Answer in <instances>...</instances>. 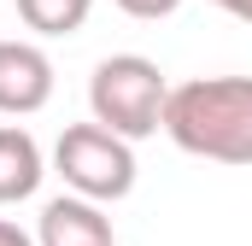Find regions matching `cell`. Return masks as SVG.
Returning a JSON list of instances; mask_svg holds the SVG:
<instances>
[{
    "mask_svg": "<svg viewBox=\"0 0 252 246\" xmlns=\"http://www.w3.org/2000/svg\"><path fill=\"white\" fill-rule=\"evenodd\" d=\"M211 6H223L229 18H241V24H252V0H211Z\"/></svg>",
    "mask_w": 252,
    "mask_h": 246,
    "instance_id": "10",
    "label": "cell"
},
{
    "mask_svg": "<svg viewBox=\"0 0 252 246\" xmlns=\"http://www.w3.org/2000/svg\"><path fill=\"white\" fill-rule=\"evenodd\" d=\"M53 100V59L35 41H0V112L30 118Z\"/></svg>",
    "mask_w": 252,
    "mask_h": 246,
    "instance_id": "4",
    "label": "cell"
},
{
    "mask_svg": "<svg viewBox=\"0 0 252 246\" xmlns=\"http://www.w3.org/2000/svg\"><path fill=\"white\" fill-rule=\"evenodd\" d=\"M12 6L35 35H76L94 12V0H12Z\"/></svg>",
    "mask_w": 252,
    "mask_h": 246,
    "instance_id": "7",
    "label": "cell"
},
{
    "mask_svg": "<svg viewBox=\"0 0 252 246\" xmlns=\"http://www.w3.org/2000/svg\"><path fill=\"white\" fill-rule=\"evenodd\" d=\"M0 246H35V235H24L18 223H6V217H0Z\"/></svg>",
    "mask_w": 252,
    "mask_h": 246,
    "instance_id": "9",
    "label": "cell"
},
{
    "mask_svg": "<svg viewBox=\"0 0 252 246\" xmlns=\"http://www.w3.org/2000/svg\"><path fill=\"white\" fill-rule=\"evenodd\" d=\"M41 176H47V158H41L35 135L18 123H0V205L30 199L41 187Z\"/></svg>",
    "mask_w": 252,
    "mask_h": 246,
    "instance_id": "6",
    "label": "cell"
},
{
    "mask_svg": "<svg viewBox=\"0 0 252 246\" xmlns=\"http://www.w3.org/2000/svg\"><path fill=\"white\" fill-rule=\"evenodd\" d=\"M164 100H170L164 70L153 59H141V53H112L88 76V112H94V123L118 129L124 141L158 135L164 129Z\"/></svg>",
    "mask_w": 252,
    "mask_h": 246,
    "instance_id": "2",
    "label": "cell"
},
{
    "mask_svg": "<svg viewBox=\"0 0 252 246\" xmlns=\"http://www.w3.org/2000/svg\"><path fill=\"white\" fill-rule=\"evenodd\" d=\"M118 12H129V18H141V24H158V18H170L182 0H112Z\"/></svg>",
    "mask_w": 252,
    "mask_h": 246,
    "instance_id": "8",
    "label": "cell"
},
{
    "mask_svg": "<svg viewBox=\"0 0 252 246\" xmlns=\"http://www.w3.org/2000/svg\"><path fill=\"white\" fill-rule=\"evenodd\" d=\"M35 246H118L112 241V217L100 211V199L88 193H59L41 205Z\"/></svg>",
    "mask_w": 252,
    "mask_h": 246,
    "instance_id": "5",
    "label": "cell"
},
{
    "mask_svg": "<svg viewBox=\"0 0 252 246\" xmlns=\"http://www.w3.org/2000/svg\"><path fill=\"white\" fill-rule=\"evenodd\" d=\"M164 135L211 164H252V76H193L164 100Z\"/></svg>",
    "mask_w": 252,
    "mask_h": 246,
    "instance_id": "1",
    "label": "cell"
},
{
    "mask_svg": "<svg viewBox=\"0 0 252 246\" xmlns=\"http://www.w3.org/2000/svg\"><path fill=\"white\" fill-rule=\"evenodd\" d=\"M53 170L64 176L70 193H88L106 205L135 193V147L106 123H70L53 147Z\"/></svg>",
    "mask_w": 252,
    "mask_h": 246,
    "instance_id": "3",
    "label": "cell"
}]
</instances>
